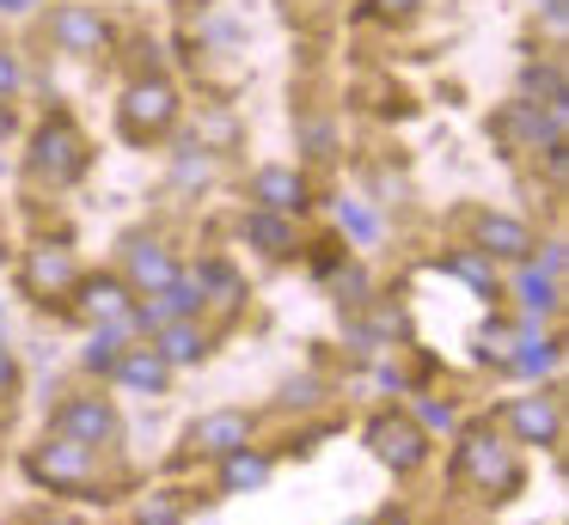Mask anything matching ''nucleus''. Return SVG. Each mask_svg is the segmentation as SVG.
I'll use <instances>...</instances> for the list:
<instances>
[{
  "instance_id": "cd10ccee",
  "label": "nucleus",
  "mask_w": 569,
  "mask_h": 525,
  "mask_svg": "<svg viewBox=\"0 0 569 525\" xmlns=\"http://www.w3.org/2000/svg\"><path fill=\"white\" fill-rule=\"evenodd\" d=\"M19 385V366H13V354L0 349V391H13Z\"/></svg>"
},
{
  "instance_id": "6e6552de",
  "label": "nucleus",
  "mask_w": 569,
  "mask_h": 525,
  "mask_svg": "<svg viewBox=\"0 0 569 525\" xmlns=\"http://www.w3.org/2000/svg\"><path fill=\"white\" fill-rule=\"evenodd\" d=\"M56 427H62L68 440H80V446H99V440L117 434V415H111V403H99V397H74L56 415Z\"/></svg>"
},
{
  "instance_id": "5701e85b",
  "label": "nucleus",
  "mask_w": 569,
  "mask_h": 525,
  "mask_svg": "<svg viewBox=\"0 0 569 525\" xmlns=\"http://www.w3.org/2000/svg\"><path fill=\"white\" fill-rule=\"evenodd\" d=\"M527 92H545V104L563 110V80H557V68H527Z\"/></svg>"
},
{
  "instance_id": "0eeeda50",
  "label": "nucleus",
  "mask_w": 569,
  "mask_h": 525,
  "mask_svg": "<svg viewBox=\"0 0 569 525\" xmlns=\"http://www.w3.org/2000/svg\"><path fill=\"white\" fill-rule=\"evenodd\" d=\"M459 464H466V471L478 476L490 495H508V488L520 483V471H515V458H508V446H496V440H466Z\"/></svg>"
},
{
  "instance_id": "393cba45",
  "label": "nucleus",
  "mask_w": 569,
  "mask_h": 525,
  "mask_svg": "<svg viewBox=\"0 0 569 525\" xmlns=\"http://www.w3.org/2000/svg\"><path fill=\"white\" fill-rule=\"evenodd\" d=\"M141 525H178V501L160 495L153 507H141Z\"/></svg>"
},
{
  "instance_id": "7ed1b4c3",
  "label": "nucleus",
  "mask_w": 569,
  "mask_h": 525,
  "mask_svg": "<svg viewBox=\"0 0 569 525\" xmlns=\"http://www.w3.org/2000/svg\"><path fill=\"white\" fill-rule=\"evenodd\" d=\"M31 476L38 483H50V488H80L92 476V446H80V440H56V446H43V452H31Z\"/></svg>"
},
{
  "instance_id": "dca6fc26",
  "label": "nucleus",
  "mask_w": 569,
  "mask_h": 525,
  "mask_svg": "<svg viewBox=\"0 0 569 525\" xmlns=\"http://www.w3.org/2000/svg\"><path fill=\"white\" fill-rule=\"evenodd\" d=\"M246 239H251V244H263L270 256H288V244H295V232H288V220H282V214H270V208H258V214L246 220Z\"/></svg>"
},
{
  "instance_id": "39448f33",
  "label": "nucleus",
  "mask_w": 569,
  "mask_h": 525,
  "mask_svg": "<svg viewBox=\"0 0 569 525\" xmlns=\"http://www.w3.org/2000/svg\"><path fill=\"white\" fill-rule=\"evenodd\" d=\"M251 202L270 208V214H300V208H307V178H300L295 165H263L258 178H251Z\"/></svg>"
},
{
  "instance_id": "bb28decb",
  "label": "nucleus",
  "mask_w": 569,
  "mask_h": 525,
  "mask_svg": "<svg viewBox=\"0 0 569 525\" xmlns=\"http://www.w3.org/2000/svg\"><path fill=\"white\" fill-rule=\"evenodd\" d=\"M13 85H19V61L7 55V49H0V98L13 92Z\"/></svg>"
},
{
  "instance_id": "f8f14e48",
  "label": "nucleus",
  "mask_w": 569,
  "mask_h": 525,
  "mask_svg": "<svg viewBox=\"0 0 569 525\" xmlns=\"http://www.w3.org/2000/svg\"><path fill=\"white\" fill-rule=\"evenodd\" d=\"M478 244H483L490 256H508V263H520V256L532 251L527 226H520V220H508V214H483V226H478Z\"/></svg>"
},
{
  "instance_id": "b1692460",
  "label": "nucleus",
  "mask_w": 569,
  "mask_h": 525,
  "mask_svg": "<svg viewBox=\"0 0 569 525\" xmlns=\"http://www.w3.org/2000/svg\"><path fill=\"white\" fill-rule=\"evenodd\" d=\"M337 220H343V226H349V232H356V239H361V244H368V239H373V214H361V208H356V202H337Z\"/></svg>"
},
{
  "instance_id": "9b49d317",
  "label": "nucleus",
  "mask_w": 569,
  "mask_h": 525,
  "mask_svg": "<svg viewBox=\"0 0 569 525\" xmlns=\"http://www.w3.org/2000/svg\"><path fill=\"white\" fill-rule=\"evenodd\" d=\"M508 422H515V434L527 440V446H551L557 440V403L551 397H527L508 410Z\"/></svg>"
},
{
  "instance_id": "4468645a",
  "label": "nucleus",
  "mask_w": 569,
  "mask_h": 525,
  "mask_svg": "<svg viewBox=\"0 0 569 525\" xmlns=\"http://www.w3.org/2000/svg\"><path fill=\"white\" fill-rule=\"evenodd\" d=\"M202 330L190 324V317H172V324H160V361L166 366H190V361H202Z\"/></svg>"
},
{
  "instance_id": "a211bd4d",
  "label": "nucleus",
  "mask_w": 569,
  "mask_h": 525,
  "mask_svg": "<svg viewBox=\"0 0 569 525\" xmlns=\"http://www.w3.org/2000/svg\"><path fill=\"white\" fill-rule=\"evenodd\" d=\"M87 312L104 317V324H123V281H87Z\"/></svg>"
},
{
  "instance_id": "20e7f679",
  "label": "nucleus",
  "mask_w": 569,
  "mask_h": 525,
  "mask_svg": "<svg viewBox=\"0 0 569 525\" xmlns=\"http://www.w3.org/2000/svg\"><path fill=\"white\" fill-rule=\"evenodd\" d=\"M50 37L62 43V55H104V43H111V31L92 7H56Z\"/></svg>"
},
{
  "instance_id": "ddd939ff",
  "label": "nucleus",
  "mask_w": 569,
  "mask_h": 525,
  "mask_svg": "<svg viewBox=\"0 0 569 525\" xmlns=\"http://www.w3.org/2000/svg\"><path fill=\"white\" fill-rule=\"evenodd\" d=\"M26 281H31V287H74V281H80V269H74V256H68V251H50V244H43V251H31V263H26Z\"/></svg>"
},
{
  "instance_id": "c756f323",
  "label": "nucleus",
  "mask_w": 569,
  "mask_h": 525,
  "mask_svg": "<svg viewBox=\"0 0 569 525\" xmlns=\"http://www.w3.org/2000/svg\"><path fill=\"white\" fill-rule=\"evenodd\" d=\"M373 7H380V12H417L422 0H373Z\"/></svg>"
},
{
  "instance_id": "7c9ffc66",
  "label": "nucleus",
  "mask_w": 569,
  "mask_h": 525,
  "mask_svg": "<svg viewBox=\"0 0 569 525\" xmlns=\"http://www.w3.org/2000/svg\"><path fill=\"white\" fill-rule=\"evenodd\" d=\"M545 19H551V24H563V0H545Z\"/></svg>"
},
{
  "instance_id": "f257e3e1",
  "label": "nucleus",
  "mask_w": 569,
  "mask_h": 525,
  "mask_svg": "<svg viewBox=\"0 0 569 525\" xmlns=\"http://www.w3.org/2000/svg\"><path fill=\"white\" fill-rule=\"evenodd\" d=\"M92 165V153H87V141H80V129L68 117H50L38 129V141H31V178H43V183H74L80 171Z\"/></svg>"
},
{
  "instance_id": "1a4fd4ad",
  "label": "nucleus",
  "mask_w": 569,
  "mask_h": 525,
  "mask_svg": "<svg viewBox=\"0 0 569 525\" xmlns=\"http://www.w3.org/2000/svg\"><path fill=\"white\" fill-rule=\"evenodd\" d=\"M246 434H251L246 415H239V410H221V415H209V422H197L190 446H197V452H214V458H227V452L246 446Z\"/></svg>"
},
{
  "instance_id": "6ab92c4d",
  "label": "nucleus",
  "mask_w": 569,
  "mask_h": 525,
  "mask_svg": "<svg viewBox=\"0 0 569 525\" xmlns=\"http://www.w3.org/2000/svg\"><path fill=\"white\" fill-rule=\"evenodd\" d=\"M117 342H123V324H104L99 336L87 342V366H92V373H117V361H123Z\"/></svg>"
},
{
  "instance_id": "a878e982",
  "label": "nucleus",
  "mask_w": 569,
  "mask_h": 525,
  "mask_svg": "<svg viewBox=\"0 0 569 525\" xmlns=\"http://www.w3.org/2000/svg\"><path fill=\"white\" fill-rule=\"evenodd\" d=\"M422 422L441 427V434H447V427H453V410H447V403H422Z\"/></svg>"
},
{
  "instance_id": "2eb2a0df",
  "label": "nucleus",
  "mask_w": 569,
  "mask_h": 525,
  "mask_svg": "<svg viewBox=\"0 0 569 525\" xmlns=\"http://www.w3.org/2000/svg\"><path fill=\"white\" fill-rule=\"evenodd\" d=\"M117 378H123V385H136V391H166L172 366L160 361V349H136V354H123V361H117Z\"/></svg>"
},
{
  "instance_id": "412c9836",
  "label": "nucleus",
  "mask_w": 569,
  "mask_h": 525,
  "mask_svg": "<svg viewBox=\"0 0 569 525\" xmlns=\"http://www.w3.org/2000/svg\"><path fill=\"white\" fill-rule=\"evenodd\" d=\"M551 366H557V349H551V342H539V336H520V354H515V373H551Z\"/></svg>"
},
{
  "instance_id": "aec40b11",
  "label": "nucleus",
  "mask_w": 569,
  "mask_h": 525,
  "mask_svg": "<svg viewBox=\"0 0 569 525\" xmlns=\"http://www.w3.org/2000/svg\"><path fill=\"white\" fill-rule=\"evenodd\" d=\"M520 300H527V312H557V281L539 269H520Z\"/></svg>"
},
{
  "instance_id": "423d86ee",
  "label": "nucleus",
  "mask_w": 569,
  "mask_h": 525,
  "mask_svg": "<svg viewBox=\"0 0 569 525\" xmlns=\"http://www.w3.org/2000/svg\"><path fill=\"white\" fill-rule=\"evenodd\" d=\"M368 440H373V452H380L392 471H417L422 458H429V446H422V434L410 422H398V415H386V422H373L368 427Z\"/></svg>"
},
{
  "instance_id": "c85d7f7f",
  "label": "nucleus",
  "mask_w": 569,
  "mask_h": 525,
  "mask_svg": "<svg viewBox=\"0 0 569 525\" xmlns=\"http://www.w3.org/2000/svg\"><path fill=\"white\" fill-rule=\"evenodd\" d=\"M545 275H563V244H545Z\"/></svg>"
},
{
  "instance_id": "f03ea898",
  "label": "nucleus",
  "mask_w": 569,
  "mask_h": 525,
  "mask_svg": "<svg viewBox=\"0 0 569 525\" xmlns=\"http://www.w3.org/2000/svg\"><path fill=\"white\" fill-rule=\"evenodd\" d=\"M178 122V92L166 80H136L123 92V134L129 141H153Z\"/></svg>"
},
{
  "instance_id": "4be33fe9",
  "label": "nucleus",
  "mask_w": 569,
  "mask_h": 525,
  "mask_svg": "<svg viewBox=\"0 0 569 525\" xmlns=\"http://www.w3.org/2000/svg\"><path fill=\"white\" fill-rule=\"evenodd\" d=\"M447 269H453V275H466L483 300H496V275H490V263H483V256H447Z\"/></svg>"
},
{
  "instance_id": "2f4dec72",
  "label": "nucleus",
  "mask_w": 569,
  "mask_h": 525,
  "mask_svg": "<svg viewBox=\"0 0 569 525\" xmlns=\"http://www.w3.org/2000/svg\"><path fill=\"white\" fill-rule=\"evenodd\" d=\"M7 129H13V110H7V98H0V141H7Z\"/></svg>"
},
{
  "instance_id": "9d476101",
  "label": "nucleus",
  "mask_w": 569,
  "mask_h": 525,
  "mask_svg": "<svg viewBox=\"0 0 569 525\" xmlns=\"http://www.w3.org/2000/svg\"><path fill=\"white\" fill-rule=\"evenodd\" d=\"M172 275H178V263L166 256V244H153V239H136V244H129V281H136V287H153V293H160Z\"/></svg>"
},
{
  "instance_id": "f3484780",
  "label": "nucleus",
  "mask_w": 569,
  "mask_h": 525,
  "mask_svg": "<svg viewBox=\"0 0 569 525\" xmlns=\"http://www.w3.org/2000/svg\"><path fill=\"white\" fill-rule=\"evenodd\" d=\"M263 476H270V464H263L258 452H246V446L227 452V471H221V488H227V495H239V488H258Z\"/></svg>"
}]
</instances>
